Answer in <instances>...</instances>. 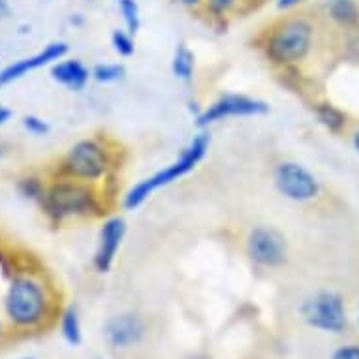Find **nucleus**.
<instances>
[{"label": "nucleus", "instance_id": "9", "mask_svg": "<svg viewBox=\"0 0 359 359\" xmlns=\"http://www.w3.org/2000/svg\"><path fill=\"white\" fill-rule=\"evenodd\" d=\"M265 113H269V106L264 100L245 95H224L196 117V126L207 128L230 117H258Z\"/></svg>", "mask_w": 359, "mask_h": 359}, {"label": "nucleus", "instance_id": "8", "mask_svg": "<svg viewBox=\"0 0 359 359\" xmlns=\"http://www.w3.org/2000/svg\"><path fill=\"white\" fill-rule=\"evenodd\" d=\"M247 256L259 267L277 269L288 259V241L271 226H258L247 237Z\"/></svg>", "mask_w": 359, "mask_h": 359}, {"label": "nucleus", "instance_id": "15", "mask_svg": "<svg viewBox=\"0 0 359 359\" xmlns=\"http://www.w3.org/2000/svg\"><path fill=\"white\" fill-rule=\"evenodd\" d=\"M196 70V57L194 53L190 51L189 46L184 43H179L173 53V60H171V72L177 79H181L184 83L192 81Z\"/></svg>", "mask_w": 359, "mask_h": 359}, {"label": "nucleus", "instance_id": "12", "mask_svg": "<svg viewBox=\"0 0 359 359\" xmlns=\"http://www.w3.org/2000/svg\"><path fill=\"white\" fill-rule=\"evenodd\" d=\"M104 335L113 348H130L145 335V324L136 314H117L106 322Z\"/></svg>", "mask_w": 359, "mask_h": 359}, {"label": "nucleus", "instance_id": "25", "mask_svg": "<svg viewBox=\"0 0 359 359\" xmlns=\"http://www.w3.org/2000/svg\"><path fill=\"white\" fill-rule=\"evenodd\" d=\"M309 0H277V8L280 12H294L295 8L303 6Z\"/></svg>", "mask_w": 359, "mask_h": 359}, {"label": "nucleus", "instance_id": "13", "mask_svg": "<svg viewBox=\"0 0 359 359\" xmlns=\"http://www.w3.org/2000/svg\"><path fill=\"white\" fill-rule=\"evenodd\" d=\"M51 77L72 90H81L88 83V79L93 77V72L88 70L81 60L68 59L55 62L51 68Z\"/></svg>", "mask_w": 359, "mask_h": 359}, {"label": "nucleus", "instance_id": "6", "mask_svg": "<svg viewBox=\"0 0 359 359\" xmlns=\"http://www.w3.org/2000/svg\"><path fill=\"white\" fill-rule=\"evenodd\" d=\"M301 314L306 324L325 333H341L346 330V306L339 294L324 290L311 295L301 306Z\"/></svg>", "mask_w": 359, "mask_h": 359}, {"label": "nucleus", "instance_id": "28", "mask_svg": "<svg viewBox=\"0 0 359 359\" xmlns=\"http://www.w3.org/2000/svg\"><path fill=\"white\" fill-rule=\"evenodd\" d=\"M352 145L353 149H355V153L359 154V128L353 132V136H352Z\"/></svg>", "mask_w": 359, "mask_h": 359}, {"label": "nucleus", "instance_id": "7", "mask_svg": "<svg viewBox=\"0 0 359 359\" xmlns=\"http://www.w3.org/2000/svg\"><path fill=\"white\" fill-rule=\"evenodd\" d=\"M273 181L286 200L306 203L320 196V183L316 175L306 170L305 165L292 162V160H284L275 165Z\"/></svg>", "mask_w": 359, "mask_h": 359}, {"label": "nucleus", "instance_id": "26", "mask_svg": "<svg viewBox=\"0 0 359 359\" xmlns=\"http://www.w3.org/2000/svg\"><path fill=\"white\" fill-rule=\"evenodd\" d=\"M181 6L189 8V10H200V8H203V2L205 0H177Z\"/></svg>", "mask_w": 359, "mask_h": 359}, {"label": "nucleus", "instance_id": "27", "mask_svg": "<svg viewBox=\"0 0 359 359\" xmlns=\"http://www.w3.org/2000/svg\"><path fill=\"white\" fill-rule=\"evenodd\" d=\"M10 118H12V109H8L6 106H2V104H0V126H2V124H6Z\"/></svg>", "mask_w": 359, "mask_h": 359}, {"label": "nucleus", "instance_id": "11", "mask_svg": "<svg viewBox=\"0 0 359 359\" xmlns=\"http://www.w3.org/2000/svg\"><path fill=\"white\" fill-rule=\"evenodd\" d=\"M66 53H68V46H66L65 41L49 43L48 48L40 51V53L18 60V62L6 66L4 70H0V85H8V83L18 81V79L30 74L32 70H38L41 66L51 65V62H59V60H62V57Z\"/></svg>", "mask_w": 359, "mask_h": 359}, {"label": "nucleus", "instance_id": "10", "mask_svg": "<svg viewBox=\"0 0 359 359\" xmlns=\"http://www.w3.org/2000/svg\"><path fill=\"white\" fill-rule=\"evenodd\" d=\"M124 233H126V222L123 217H109L104 220L100 236H98L95 259H93L96 271L109 273L117 258L118 248L123 245Z\"/></svg>", "mask_w": 359, "mask_h": 359}, {"label": "nucleus", "instance_id": "19", "mask_svg": "<svg viewBox=\"0 0 359 359\" xmlns=\"http://www.w3.org/2000/svg\"><path fill=\"white\" fill-rule=\"evenodd\" d=\"M243 0H205L203 2V10H205L209 15L217 19H224L231 15L233 12L239 10Z\"/></svg>", "mask_w": 359, "mask_h": 359}, {"label": "nucleus", "instance_id": "1", "mask_svg": "<svg viewBox=\"0 0 359 359\" xmlns=\"http://www.w3.org/2000/svg\"><path fill=\"white\" fill-rule=\"evenodd\" d=\"M316 32L314 19L305 13L290 12L264 30L259 49L267 62L288 70L309 59L316 43Z\"/></svg>", "mask_w": 359, "mask_h": 359}, {"label": "nucleus", "instance_id": "17", "mask_svg": "<svg viewBox=\"0 0 359 359\" xmlns=\"http://www.w3.org/2000/svg\"><path fill=\"white\" fill-rule=\"evenodd\" d=\"M117 6L126 30L132 36H136L140 29H142V12H140L137 0H117Z\"/></svg>", "mask_w": 359, "mask_h": 359}, {"label": "nucleus", "instance_id": "21", "mask_svg": "<svg viewBox=\"0 0 359 359\" xmlns=\"http://www.w3.org/2000/svg\"><path fill=\"white\" fill-rule=\"evenodd\" d=\"M90 72L98 83H117L124 77L123 65H98Z\"/></svg>", "mask_w": 359, "mask_h": 359}, {"label": "nucleus", "instance_id": "4", "mask_svg": "<svg viewBox=\"0 0 359 359\" xmlns=\"http://www.w3.org/2000/svg\"><path fill=\"white\" fill-rule=\"evenodd\" d=\"M211 145V137L205 132H201L198 136L189 143V147L183 149L181 156L171 162L170 165H165L164 170L156 171L154 175L143 179L142 183H137L136 187L126 192L123 200V207L126 211H134L136 207H140L142 203L149 200V196L156 192V190L164 189V187H170L175 181H179L181 177L189 175L190 171L194 170L196 165L200 164L201 160L205 158L207 149Z\"/></svg>", "mask_w": 359, "mask_h": 359}, {"label": "nucleus", "instance_id": "29", "mask_svg": "<svg viewBox=\"0 0 359 359\" xmlns=\"http://www.w3.org/2000/svg\"><path fill=\"white\" fill-rule=\"evenodd\" d=\"M6 12V2L4 0H0V13Z\"/></svg>", "mask_w": 359, "mask_h": 359}, {"label": "nucleus", "instance_id": "22", "mask_svg": "<svg viewBox=\"0 0 359 359\" xmlns=\"http://www.w3.org/2000/svg\"><path fill=\"white\" fill-rule=\"evenodd\" d=\"M19 190H21V194H23L25 198L36 200L41 203L48 189L43 187V183H41L40 179H36V177H27V179H23V181L19 183Z\"/></svg>", "mask_w": 359, "mask_h": 359}, {"label": "nucleus", "instance_id": "14", "mask_svg": "<svg viewBox=\"0 0 359 359\" xmlns=\"http://www.w3.org/2000/svg\"><path fill=\"white\" fill-rule=\"evenodd\" d=\"M325 18L341 30L353 29L359 25V2L358 0H327Z\"/></svg>", "mask_w": 359, "mask_h": 359}, {"label": "nucleus", "instance_id": "24", "mask_svg": "<svg viewBox=\"0 0 359 359\" xmlns=\"http://www.w3.org/2000/svg\"><path fill=\"white\" fill-rule=\"evenodd\" d=\"M333 359H359V346L358 344L341 346L335 353H333Z\"/></svg>", "mask_w": 359, "mask_h": 359}, {"label": "nucleus", "instance_id": "23", "mask_svg": "<svg viewBox=\"0 0 359 359\" xmlns=\"http://www.w3.org/2000/svg\"><path fill=\"white\" fill-rule=\"evenodd\" d=\"M23 126L25 130H29L30 134H34V136H46L49 132V124L43 118L36 117V115H27L23 118Z\"/></svg>", "mask_w": 359, "mask_h": 359}, {"label": "nucleus", "instance_id": "18", "mask_svg": "<svg viewBox=\"0 0 359 359\" xmlns=\"http://www.w3.org/2000/svg\"><path fill=\"white\" fill-rule=\"evenodd\" d=\"M60 331L66 341L70 342L72 346H77L81 342V322H79V314L74 306L66 309L60 320Z\"/></svg>", "mask_w": 359, "mask_h": 359}, {"label": "nucleus", "instance_id": "5", "mask_svg": "<svg viewBox=\"0 0 359 359\" xmlns=\"http://www.w3.org/2000/svg\"><path fill=\"white\" fill-rule=\"evenodd\" d=\"M48 309V295L38 280L30 277L13 278L6 294V314L19 327L40 324Z\"/></svg>", "mask_w": 359, "mask_h": 359}, {"label": "nucleus", "instance_id": "16", "mask_svg": "<svg viewBox=\"0 0 359 359\" xmlns=\"http://www.w3.org/2000/svg\"><path fill=\"white\" fill-rule=\"evenodd\" d=\"M314 113L318 117L320 124H324L325 128L333 132V134H339L344 126H346V113L339 109L337 106L330 104V102H320L314 106Z\"/></svg>", "mask_w": 359, "mask_h": 359}, {"label": "nucleus", "instance_id": "2", "mask_svg": "<svg viewBox=\"0 0 359 359\" xmlns=\"http://www.w3.org/2000/svg\"><path fill=\"white\" fill-rule=\"evenodd\" d=\"M41 209L57 224L72 218H98L106 215V196L96 184L60 177L46 190Z\"/></svg>", "mask_w": 359, "mask_h": 359}, {"label": "nucleus", "instance_id": "30", "mask_svg": "<svg viewBox=\"0 0 359 359\" xmlns=\"http://www.w3.org/2000/svg\"><path fill=\"white\" fill-rule=\"evenodd\" d=\"M358 322H359V316H358Z\"/></svg>", "mask_w": 359, "mask_h": 359}, {"label": "nucleus", "instance_id": "3", "mask_svg": "<svg viewBox=\"0 0 359 359\" xmlns=\"http://www.w3.org/2000/svg\"><path fill=\"white\" fill-rule=\"evenodd\" d=\"M117 164V151L107 140L87 137L72 145L66 156L60 160L59 175L70 177L83 183L98 184L111 175Z\"/></svg>", "mask_w": 359, "mask_h": 359}, {"label": "nucleus", "instance_id": "20", "mask_svg": "<svg viewBox=\"0 0 359 359\" xmlns=\"http://www.w3.org/2000/svg\"><path fill=\"white\" fill-rule=\"evenodd\" d=\"M111 46L113 49H115V53L121 55V57H132V55L136 53V41H134V36L130 34L126 29L113 30Z\"/></svg>", "mask_w": 359, "mask_h": 359}]
</instances>
